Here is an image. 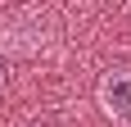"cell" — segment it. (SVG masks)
<instances>
[{
    "instance_id": "cell-1",
    "label": "cell",
    "mask_w": 131,
    "mask_h": 127,
    "mask_svg": "<svg viewBox=\"0 0 131 127\" xmlns=\"http://www.w3.org/2000/svg\"><path fill=\"white\" fill-rule=\"evenodd\" d=\"M100 109L113 123H131V73L127 68H113L100 77Z\"/></svg>"
},
{
    "instance_id": "cell-2",
    "label": "cell",
    "mask_w": 131,
    "mask_h": 127,
    "mask_svg": "<svg viewBox=\"0 0 131 127\" xmlns=\"http://www.w3.org/2000/svg\"><path fill=\"white\" fill-rule=\"evenodd\" d=\"M0 91H5V63H0Z\"/></svg>"
}]
</instances>
